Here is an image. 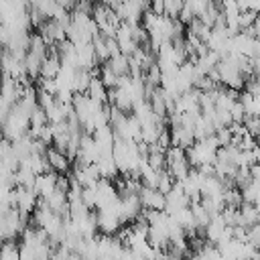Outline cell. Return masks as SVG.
I'll return each instance as SVG.
<instances>
[{
  "instance_id": "obj_1",
  "label": "cell",
  "mask_w": 260,
  "mask_h": 260,
  "mask_svg": "<svg viewBox=\"0 0 260 260\" xmlns=\"http://www.w3.org/2000/svg\"><path fill=\"white\" fill-rule=\"evenodd\" d=\"M28 118H30L28 110H24L18 102L12 104L8 116L2 122V136L12 142V140H18L20 136L28 134Z\"/></svg>"
},
{
  "instance_id": "obj_2",
  "label": "cell",
  "mask_w": 260,
  "mask_h": 260,
  "mask_svg": "<svg viewBox=\"0 0 260 260\" xmlns=\"http://www.w3.org/2000/svg\"><path fill=\"white\" fill-rule=\"evenodd\" d=\"M39 35L43 37V41L49 45V47H55L57 43H61L65 37V26H61L57 20L53 18H47L41 26H39Z\"/></svg>"
},
{
  "instance_id": "obj_3",
  "label": "cell",
  "mask_w": 260,
  "mask_h": 260,
  "mask_svg": "<svg viewBox=\"0 0 260 260\" xmlns=\"http://www.w3.org/2000/svg\"><path fill=\"white\" fill-rule=\"evenodd\" d=\"M45 158H47L51 171H55V173H59V175H67V171H69V167H71V158L67 156V152H63V150H59V148H55V146L51 144V146H47V150H45Z\"/></svg>"
},
{
  "instance_id": "obj_4",
  "label": "cell",
  "mask_w": 260,
  "mask_h": 260,
  "mask_svg": "<svg viewBox=\"0 0 260 260\" xmlns=\"http://www.w3.org/2000/svg\"><path fill=\"white\" fill-rule=\"evenodd\" d=\"M140 203L146 209H156V211H165V203H167V195L162 191H158L156 187H142L140 191Z\"/></svg>"
},
{
  "instance_id": "obj_5",
  "label": "cell",
  "mask_w": 260,
  "mask_h": 260,
  "mask_svg": "<svg viewBox=\"0 0 260 260\" xmlns=\"http://www.w3.org/2000/svg\"><path fill=\"white\" fill-rule=\"evenodd\" d=\"M189 205H191V199L185 195V191L181 189V185H179V183H175V185H173V189L167 193L165 211L171 215V213H175V211H179V209H185V207H189Z\"/></svg>"
},
{
  "instance_id": "obj_6",
  "label": "cell",
  "mask_w": 260,
  "mask_h": 260,
  "mask_svg": "<svg viewBox=\"0 0 260 260\" xmlns=\"http://www.w3.org/2000/svg\"><path fill=\"white\" fill-rule=\"evenodd\" d=\"M57 177H59V173H55V171H45V173L37 175L35 187H32L35 193L39 197H47L49 193H53L57 189Z\"/></svg>"
},
{
  "instance_id": "obj_7",
  "label": "cell",
  "mask_w": 260,
  "mask_h": 260,
  "mask_svg": "<svg viewBox=\"0 0 260 260\" xmlns=\"http://www.w3.org/2000/svg\"><path fill=\"white\" fill-rule=\"evenodd\" d=\"M171 144L175 146H181V148H187L195 142V134L191 128L183 126V124H177V126H171Z\"/></svg>"
},
{
  "instance_id": "obj_8",
  "label": "cell",
  "mask_w": 260,
  "mask_h": 260,
  "mask_svg": "<svg viewBox=\"0 0 260 260\" xmlns=\"http://www.w3.org/2000/svg\"><path fill=\"white\" fill-rule=\"evenodd\" d=\"M95 167H98V173H100V179H108V181H114L118 179V167H116V160L114 156H100L95 160Z\"/></svg>"
},
{
  "instance_id": "obj_9",
  "label": "cell",
  "mask_w": 260,
  "mask_h": 260,
  "mask_svg": "<svg viewBox=\"0 0 260 260\" xmlns=\"http://www.w3.org/2000/svg\"><path fill=\"white\" fill-rule=\"evenodd\" d=\"M106 65H108L118 77H122V75H130V61H128V55H124V53H116V55H112V57L106 61Z\"/></svg>"
},
{
  "instance_id": "obj_10",
  "label": "cell",
  "mask_w": 260,
  "mask_h": 260,
  "mask_svg": "<svg viewBox=\"0 0 260 260\" xmlns=\"http://www.w3.org/2000/svg\"><path fill=\"white\" fill-rule=\"evenodd\" d=\"M93 102H102V104H106L108 102V87L102 83V79L100 77H91V81H89V85H87V91H85Z\"/></svg>"
},
{
  "instance_id": "obj_11",
  "label": "cell",
  "mask_w": 260,
  "mask_h": 260,
  "mask_svg": "<svg viewBox=\"0 0 260 260\" xmlns=\"http://www.w3.org/2000/svg\"><path fill=\"white\" fill-rule=\"evenodd\" d=\"M254 223H258V213H256V207H254V203H242L240 205V225H244V228H250V225H254Z\"/></svg>"
},
{
  "instance_id": "obj_12",
  "label": "cell",
  "mask_w": 260,
  "mask_h": 260,
  "mask_svg": "<svg viewBox=\"0 0 260 260\" xmlns=\"http://www.w3.org/2000/svg\"><path fill=\"white\" fill-rule=\"evenodd\" d=\"M35 179H37V175L32 171L24 169V167H18L16 173H14V185L16 187H28V189H32L35 187Z\"/></svg>"
},
{
  "instance_id": "obj_13",
  "label": "cell",
  "mask_w": 260,
  "mask_h": 260,
  "mask_svg": "<svg viewBox=\"0 0 260 260\" xmlns=\"http://www.w3.org/2000/svg\"><path fill=\"white\" fill-rule=\"evenodd\" d=\"M0 260H20V248L14 240H4L0 246Z\"/></svg>"
},
{
  "instance_id": "obj_14",
  "label": "cell",
  "mask_w": 260,
  "mask_h": 260,
  "mask_svg": "<svg viewBox=\"0 0 260 260\" xmlns=\"http://www.w3.org/2000/svg\"><path fill=\"white\" fill-rule=\"evenodd\" d=\"M98 77L102 79V83L108 87V89H114V87H118V83H120V77L104 63L102 67H100V73H98Z\"/></svg>"
},
{
  "instance_id": "obj_15",
  "label": "cell",
  "mask_w": 260,
  "mask_h": 260,
  "mask_svg": "<svg viewBox=\"0 0 260 260\" xmlns=\"http://www.w3.org/2000/svg\"><path fill=\"white\" fill-rule=\"evenodd\" d=\"M175 183H177V181L171 177V173H169L167 169H160V171H158V181H156V189H158V191H162V193L167 195V193L173 189Z\"/></svg>"
},
{
  "instance_id": "obj_16",
  "label": "cell",
  "mask_w": 260,
  "mask_h": 260,
  "mask_svg": "<svg viewBox=\"0 0 260 260\" xmlns=\"http://www.w3.org/2000/svg\"><path fill=\"white\" fill-rule=\"evenodd\" d=\"M183 6H185L183 0H165V12L162 14L169 18H177L179 12L183 10Z\"/></svg>"
},
{
  "instance_id": "obj_17",
  "label": "cell",
  "mask_w": 260,
  "mask_h": 260,
  "mask_svg": "<svg viewBox=\"0 0 260 260\" xmlns=\"http://www.w3.org/2000/svg\"><path fill=\"white\" fill-rule=\"evenodd\" d=\"M215 138H217L219 146H228V144L232 142V130H230V126L217 128V130H215Z\"/></svg>"
},
{
  "instance_id": "obj_18",
  "label": "cell",
  "mask_w": 260,
  "mask_h": 260,
  "mask_svg": "<svg viewBox=\"0 0 260 260\" xmlns=\"http://www.w3.org/2000/svg\"><path fill=\"white\" fill-rule=\"evenodd\" d=\"M248 242L260 250V221L248 228Z\"/></svg>"
},
{
  "instance_id": "obj_19",
  "label": "cell",
  "mask_w": 260,
  "mask_h": 260,
  "mask_svg": "<svg viewBox=\"0 0 260 260\" xmlns=\"http://www.w3.org/2000/svg\"><path fill=\"white\" fill-rule=\"evenodd\" d=\"M100 4H104L106 8H110V10H116L120 4H122V0H98Z\"/></svg>"
},
{
  "instance_id": "obj_20",
  "label": "cell",
  "mask_w": 260,
  "mask_h": 260,
  "mask_svg": "<svg viewBox=\"0 0 260 260\" xmlns=\"http://www.w3.org/2000/svg\"><path fill=\"white\" fill-rule=\"evenodd\" d=\"M67 260H85V258H83V256H81V254H77V252H71V254H69V258H67Z\"/></svg>"
},
{
  "instance_id": "obj_21",
  "label": "cell",
  "mask_w": 260,
  "mask_h": 260,
  "mask_svg": "<svg viewBox=\"0 0 260 260\" xmlns=\"http://www.w3.org/2000/svg\"><path fill=\"white\" fill-rule=\"evenodd\" d=\"M171 260H185V258H183V256H173V254H171Z\"/></svg>"
},
{
  "instance_id": "obj_22",
  "label": "cell",
  "mask_w": 260,
  "mask_h": 260,
  "mask_svg": "<svg viewBox=\"0 0 260 260\" xmlns=\"http://www.w3.org/2000/svg\"><path fill=\"white\" fill-rule=\"evenodd\" d=\"M256 144H258V146H260V132H258V134H256Z\"/></svg>"
},
{
  "instance_id": "obj_23",
  "label": "cell",
  "mask_w": 260,
  "mask_h": 260,
  "mask_svg": "<svg viewBox=\"0 0 260 260\" xmlns=\"http://www.w3.org/2000/svg\"><path fill=\"white\" fill-rule=\"evenodd\" d=\"M0 138H2V124H0Z\"/></svg>"
},
{
  "instance_id": "obj_24",
  "label": "cell",
  "mask_w": 260,
  "mask_h": 260,
  "mask_svg": "<svg viewBox=\"0 0 260 260\" xmlns=\"http://www.w3.org/2000/svg\"><path fill=\"white\" fill-rule=\"evenodd\" d=\"M2 242H4V238H2V236H0V246H2Z\"/></svg>"
}]
</instances>
